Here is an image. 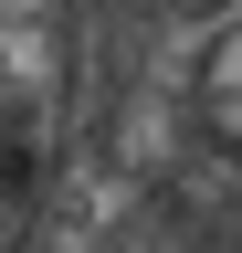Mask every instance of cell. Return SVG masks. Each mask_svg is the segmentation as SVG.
<instances>
[{
    "label": "cell",
    "instance_id": "3957f363",
    "mask_svg": "<svg viewBox=\"0 0 242 253\" xmlns=\"http://www.w3.org/2000/svg\"><path fill=\"white\" fill-rule=\"evenodd\" d=\"M127 11H147V21H232L242 0H127Z\"/></svg>",
    "mask_w": 242,
    "mask_h": 253
},
{
    "label": "cell",
    "instance_id": "7a4b0ae2",
    "mask_svg": "<svg viewBox=\"0 0 242 253\" xmlns=\"http://www.w3.org/2000/svg\"><path fill=\"white\" fill-rule=\"evenodd\" d=\"M179 95H190V137L242 169V11L210 21V42L190 53V84H179Z\"/></svg>",
    "mask_w": 242,
    "mask_h": 253
},
{
    "label": "cell",
    "instance_id": "6da1fadb",
    "mask_svg": "<svg viewBox=\"0 0 242 253\" xmlns=\"http://www.w3.org/2000/svg\"><path fill=\"white\" fill-rule=\"evenodd\" d=\"M74 116H84V0H0V253L42 232Z\"/></svg>",
    "mask_w": 242,
    "mask_h": 253
},
{
    "label": "cell",
    "instance_id": "277c9868",
    "mask_svg": "<svg viewBox=\"0 0 242 253\" xmlns=\"http://www.w3.org/2000/svg\"><path fill=\"white\" fill-rule=\"evenodd\" d=\"M232 253H242V243H232Z\"/></svg>",
    "mask_w": 242,
    "mask_h": 253
}]
</instances>
